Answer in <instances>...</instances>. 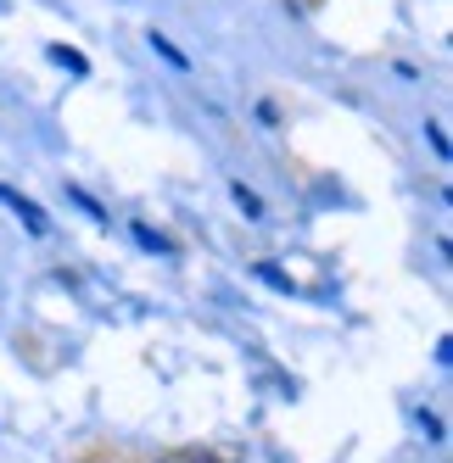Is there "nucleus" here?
Masks as SVG:
<instances>
[{"label":"nucleus","instance_id":"f257e3e1","mask_svg":"<svg viewBox=\"0 0 453 463\" xmlns=\"http://www.w3.org/2000/svg\"><path fill=\"white\" fill-rule=\"evenodd\" d=\"M0 207H12V213L23 218V229H28V235H51V218H45V207H40V202H28L23 190L0 184Z\"/></svg>","mask_w":453,"mask_h":463},{"label":"nucleus","instance_id":"f03ea898","mask_svg":"<svg viewBox=\"0 0 453 463\" xmlns=\"http://www.w3.org/2000/svg\"><path fill=\"white\" fill-rule=\"evenodd\" d=\"M151 51H157V56H169V61H174V68H179V73L190 68V56H185V51H179V45H174L169 34H151Z\"/></svg>","mask_w":453,"mask_h":463},{"label":"nucleus","instance_id":"7ed1b4c3","mask_svg":"<svg viewBox=\"0 0 453 463\" xmlns=\"http://www.w3.org/2000/svg\"><path fill=\"white\" fill-rule=\"evenodd\" d=\"M230 195L241 202V213H246V218H264V202H257V190H246V184L236 179V184H230Z\"/></svg>","mask_w":453,"mask_h":463},{"label":"nucleus","instance_id":"20e7f679","mask_svg":"<svg viewBox=\"0 0 453 463\" xmlns=\"http://www.w3.org/2000/svg\"><path fill=\"white\" fill-rule=\"evenodd\" d=\"M51 61H62V68H73V73H90V61L79 51H68V45H51Z\"/></svg>","mask_w":453,"mask_h":463},{"label":"nucleus","instance_id":"39448f33","mask_svg":"<svg viewBox=\"0 0 453 463\" xmlns=\"http://www.w3.org/2000/svg\"><path fill=\"white\" fill-rule=\"evenodd\" d=\"M135 241H140V246H157V251H174V241H163V235H151L146 223H135Z\"/></svg>","mask_w":453,"mask_h":463},{"label":"nucleus","instance_id":"423d86ee","mask_svg":"<svg viewBox=\"0 0 453 463\" xmlns=\"http://www.w3.org/2000/svg\"><path fill=\"white\" fill-rule=\"evenodd\" d=\"M163 463H207V458H197V452H174V458H163Z\"/></svg>","mask_w":453,"mask_h":463}]
</instances>
